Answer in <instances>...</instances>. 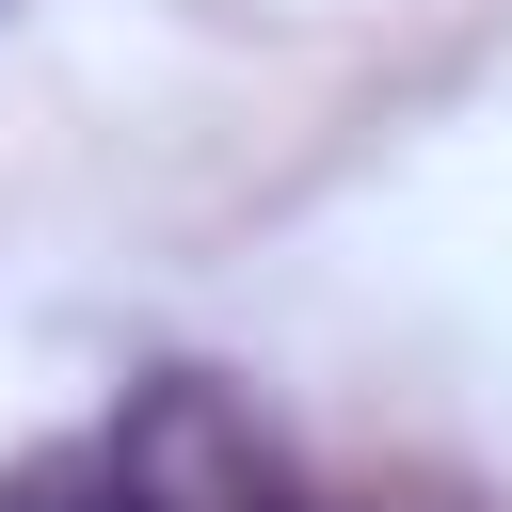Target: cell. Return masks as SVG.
Wrapping results in <instances>:
<instances>
[{"mask_svg":"<svg viewBox=\"0 0 512 512\" xmlns=\"http://www.w3.org/2000/svg\"><path fill=\"white\" fill-rule=\"evenodd\" d=\"M0 512H144V496L112 480V448H32V464L0 480Z\"/></svg>","mask_w":512,"mask_h":512,"instance_id":"2","label":"cell"},{"mask_svg":"<svg viewBox=\"0 0 512 512\" xmlns=\"http://www.w3.org/2000/svg\"><path fill=\"white\" fill-rule=\"evenodd\" d=\"M112 480H128L144 512H304V496H288V448H272L208 368L128 384V416H112Z\"/></svg>","mask_w":512,"mask_h":512,"instance_id":"1","label":"cell"}]
</instances>
